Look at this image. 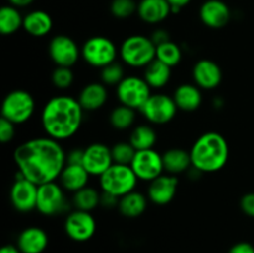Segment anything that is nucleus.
Masks as SVG:
<instances>
[{
  "label": "nucleus",
  "instance_id": "f257e3e1",
  "mask_svg": "<svg viewBox=\"0 0 254 253\" xmlns=\"http://www.w3.org/2000/svg\"><path fill=\"white\" fill-rule=\"evenodd\" d=\"M19 173L37 186L56 181L67 164V154L60 141L45 136L20 144L14 151Z\"/></svg>",
  "mask_w": 254,
  "mask_h": 253
},
{
  "label": "nucleus",
  "instance_id": "f03ea898",
  "mask_svg": "<svg viewBox=\"0 0 254 253\" xmlns=\"http://www.w3.org/2000/svg\"><path fill=\"white\" fill-rule=\"evenodd\" d=\"M84 109L71 96H55L41 112V126L47 136L57 141L67 140L79 130Z\"/></svg>",
  "mask_w": 254,
  "mask_h": 253
},
{
  "label": "nucleus",
  "instance_id": "7ed1b4c3",
  "mask_svg": "<svg viewBox=\"0 0 254 253\" xmlns=\"http://www.w3.org/2000/svg\"><path fill=\"white\" fill-rule=\"evenodd\" d=\"M192 168L198 173H216L223 169L230 158L228 143L222 134L207 131L198 136L190 150Z\"/></svg>",
  "mask_w": 254,
  "mask_h": 253
},
{
  "label": "nucleus",
  "instance_id": "20e7f679",
  "mask_svg": "<svg viewBox=\"0 0 254 253\" xmlns=\"http://www.w3.org/2000/svg\"><path fill=\"white\" fill-rule=\"evenodd\" d=\"M122 61L130 67H146L156 59V46L150 37L131 35L127 37L119 49Z\"/></svg>",
  "mask_w": 254,
  "mask_h": 253
},
{
  "label": "nucleus",
  "instance_id": "39448f33",
  "mask_svg": "<svg viewBox=\"0 0 254 253\" xmlns=\"http://www.w3.org/2000/svg\"><path fill=\"white\" fill-rule=\"evenodd\" d=\"M138 180L130 165L113 164L99 176V185L103 192L112 193L121 198L122 196L135 190Z\"/></svg>",
  "mask_w": 254,
  "mask_h": 253
},
{
  "label": "nucleus",
  "instance_id": "423d86ee",
  "mask_svg": "<svg viewBox=\"0 0 254 253\" xmlns=\"http://www.w3.org/2000/svg\"><path fill=\"white\" fill-rule=\"evenodd\" d=\"M35 99L31 93L24 89H15L2 101L1 117L11 123L24 124L34 116Z\"/></svg>",
  "mask_w": 254,
  "mask_h": 253
},
{
  "label": "nucleus",
  "instance_id": "0eeeda50",
  "mask_svg": "<svg viewBox=\"0 0 254 253\" xmlns=\"http://www.w3.org/2000/svg\"><path fill=\"white\" fill-rule=\"evenodd\" d=\"M117 46L106 36H93L87 40L81 49V56L89 66L103 67L116 62Z\"/></svg>",
  "mask_w": 254,
  "mask_h": 253
},
{
  "label": "nucleus",
  "instance_id": "6e6552de",
  "mask_svg": "<svg viewBox=\"0 0 254 253\" xmlns=\"http://www.w3.org/2000/svg\"><path fill=\"white\" fill-rule=\"evenodd\" d=\"M116 93L121 104L134 111H140L151 96V88L144 78L138 76H127L117 86Z\"/></svg>",
  "mask_w": 254,
  "mask_h": 253
},
{
  "label": "nucleus",
  "instance_id": "1a4fd4ad",
  "mask_svg": "<svg viewBox=\"0 0 254 253\" xmlns=\"http://www.w3.org/2000/svg\"><path fill=\"white\" fill-rule=\"evenodd\" d=\"M64 189L56 181L39 186L36 210L44 216H56L68 211Z\"/></svg>",
  "mask_w": 254,
  "mask_h": 253
},
{
  "label": "nucleus",
  "instance_id": "9d476101",
  "mask_svg": "<svg viewBox=\"0 0 254 253\" xmlns=\"http://www.w3.org/2000/svg\"><path fill=\"white\" fill-rule=\"evenodd\" d=\"M178 109L173 97L165 93H154L149 97L139 112L149 123L163 126L173 121Z\"/></svg>",
  "mask_w": 254,
  "mask_h": 253
},
{
  "label": "nucleus",
  "instance_id": "9b49d317",
  "mask_svg": "<svg viewBox=\"0 0 254 253\" xmlns=\"http://www.w3.org/2000/svg\"><path fill=\"white\" fill-rule=\"evenodd\" d=\"M130 166L139 180L148 181V183L163 175L165 171L163 154L158 153L155 149L136 151Z\"/></svg>",
  "mask_w": 254,
  "mask_h": 253
},
{
  "label": "nucleus",
  "instance_id": "f8f14e48",
  "mask_svg": "<svg viewBox=\"0 0 254 253\" xmlns=\"http://www.w3.org/2000/svg\"><path fill=\"white\" fill-rule=\"evenodd\" d=\"M64 232L74 242H87L94 236L97 223L88 211L74 210L64 220Z\"/></svg>",
  "mask_w": 254,
  "mask_h": 253
},
{
  "label": "nucleus",
  "instance_id": "ddd939ff",
  "mask_svg": "<svg viewBox=\"0 0 254 253\" xmlns=\"http://www.w3.org/2000/svg\"><path fill=\"white\" fill-rule=\"evenodd\" d=\"M49 55L57 67H69L77 63L81 50L72 37L67 35H56L49 44Z\"/></svg>",
  "mask_w": 254,
  "mask_h": 253
},
{
  "label": "nucleus",
  "instance_id": "4468645a",
  "mask_svg": "<svg viewBox=\"0 0 254 253\" xmlns=\"http://www.w3.org/2000/svg\"><path fill=\"white\" fill-rule=\"evenodd\" d=\"M39 186L27 180L20 173L10 189V201L19 212H31L36 210Z\"/></svg>",
  "mask_w": 254,
  "mask_h": 253
},
{
  "label": "nucleus",
  "instance_id": "2eb2a0df",
  "mask_svg": "<svg viewBox=\"0 0 254 253\" xmlns=\"http://www.w3.org/2000/svg\"><path fill=\"white\" fill-rule=\"evenodd\" d=\"M114 164L112 150L108 145L103 143L89 144L86 149H83V161L84 166L91 176H101L104 171L108 170Z\"/></svg>",
  "mask_w": 254,
  "mask_h": 253
},
{
  "label": "nucleus",
  "instance_id": "dca6fc26",
  "mask_svg": "<svg viewBox=\"0 0 254 253\" xmlns=\"http://www.w3.org/2000/svg\"><path fill=\"white\" fill-rule=\"evenodd\" d=\"M179 180L175 175H160L150 181L148 188V198L158 206L170 203L178 192Z\"/></svg>",
  "mask_w": 254,
  "mask_h": 253
},
{
  "label": "nucleus",
  "instance_id": "f3484780",
  "mask_svg": "<svg viewBox=\"0 0 254 253\" xmlns=\"http://www.w3.org/2000/svg\"><path fill=\"white\" fill-rule=\"evenodd\" d=\"M200 19L211 29H222L230 22L231 9L222 0H206L200 7Z\"/></svg>",
  "mask_w": 254,
  "mask_h": 253
},
{
  "label": "nucleus",
  "instance_id": "a211bd4d",
  "mask_svg": "<svg viewBox=\"0 0 254 253\" xmlns=\"http://www.w3.org/2000/svg\"><path fill=\"white\" fill-rule=\"evenodd\" d=\"M193 81L201 89H215L222 82V69L212 60L203 59L196 62L192 69Z\"/></svg>",
  "mask_w": 254,
  "mask_h": 253
},
{
  "label": "nucleus",
  "instance_id": "6ab92c4d",
  "mask_svg": "<svg viewBox=\"0 0 254 253\" xmlns=\"http://www.w3.org/2000/svg\"><path fill=\"white\" fill-rule=\"evenodd\" d=\"M16 246L22 253H44L49 246V236L42 228L31 226L20 232Z\"/></svg>",
  "mask_w": 254,
  "mask_h": 253
},
{
  "label": "nucleus",
  "instance_id": "aec40b11",
  "mask_svg": "<svg viewBox=\"0 0 254 253\" xmlns=\"http://www.w3.org/2000/svg\"><path fill=\"white\" fill-rule=\"evenodd\" d=\"M77 99L84 111H98L107 103V99H108V91H107L106 84L98 83V82L86 84L79 92Z\"/></svg>",
  "mask_w": 254,
  "mask_h": 253
},
{
  "label": "nucleus",
  "instance_id": "412c9836",
  "mask_svg": "<svg viewBox=\"0 0 254 253\" xmlns=\"http://www.w3.org/2000/svg\"><path fill=\"white\" fill-rule=\"evenodd\" d=\"M136 12L144 22L155 25L168 19L171 14V5L168 0H140Z\"/></svg>",
  "mask_w": 254,
  "mask_h": 253
},
{
  "label": "nucleus",
  "instance_id": "4be33fe9",
  "mask_svg": "<svg viewBox=\"0 0 254 253\" xmlns=\"http://www.w3.org/2000/svg\"><path fill=\"white\" fill-rule=\"evenodd\" d=\"M89 173L83 165L78 164H66L60 175V185L69 192H77L81 189L88 186Z\"/></svg>",
  "mask_w": 254,
  "mask_h": 253
},
{
  "label": "nucleus",
  "instance_id": "5701e85b",
  "mask_svg": "<svg viewBox=\"0 0 254 253\" xmlns=\"http://www.w3.org/2000/svg\"><path fill=\"white\" fill-rule=\"evenodd\" d=\"M173 98L178 108L184 112H193L200 108L201 104H202L201 88L196 84H180L174 92Z\"/></svg>",
  "mask_w": 254,
  "mask_h": 253
},
{
  "label": "nucleus",
  "instance_id": "b1692460",
  "mask_svg": "<svg viewBox=\"0 0 254 253\" xmlns=\"http://www.w3.org/2000/svg\"><path fill=\"white\" fill-rule=\"evenodd\" d=\"M52 17L44 10H34L24 16L22 29L34 37L46 36L52 30Z\"/></svg>",
  "mask_w": 254,
  "mask_h": 253
},
{
  "label": "nucleus",
  "instance_id": "393cba45",
  "mask_svg": "<svg viewBox=\"0 0 254 253\" xmlns=\"http://www.w3.org/2000/svg\"><path fill=\"white\" fill-rule=\"evenodd\" d=\"M148 207V198L138 191H131L119 198L118 210L124 217L136 218L143 215Z\"/></svg>",
  "mask_w": 254,
  "mask_h": 253
},
{
  "label": "nucleus",
  "instance_id": "a878e982",
  "mask_svg": "<svg viewBox=\"0 0 254 253\" xmlns=\"http://www.w3.org/2000/svg\"><path fill=\"white\" fill-rule=\"evenodd\" d=\"M163 161L164 169L170 175H178V174L189 170V168L192 166L190 153L180 148H173L166 150L163 154Z\"/></svg>",
  "mask_w": 254,
  "mask_h": 253
},
{
  "label": "nucleus",
  "instance_id": "bb28decb",
  "mask_svg": "<svg viewBox=\"0 0 254 253\" xmlns=\"http://www.w3.org/2000/svg\"><path fill=\"white\" fill-rule=\"evenodd\" d=\"M171 78V67L163 63L159 60H154L150 64L145 67L144 79L150 86V88L160 89L169 83Z\"/></svg>",
  "mask_w": 254,
  "mask_h": 253
},
{
  "label": "nucleus",
  "instance_id": "cd10ccee",
  "mask_svg": "<svg viewBox=\"0 0 254 253\" xmlns=\"http://www.w3.org/2000/svg\"><path fill=\"white\" fill-rule=\"evenodd\" d=\"M158 140L155 129L149 124H140L133 128L129 135V143L134 146L136 151L154 149Z\"/></svg>",
  "mask_w": 254,
  "mask_h": 253
},
{
  "label": "nucleus",
  "instance_id": "c85d7f7f",
  "mask_svg": "<svg viewBox=\"0 0 254 253\" xmlns=\"http://www.w3.org/2000/svg\"><path fill=\"white\" fill-rule=\"evenodd\" d=\"M24 25V16L19 9L12 5H5L0 9V32L2 35H12Z\"/></svg>",
  "mask_w": 254,
  "mask_h": 253
},
{
  "label": "nucleus",
  "instance_id": "c756f323",
  "mask_svg": "<svg viewBox=\"0 0 254 253\" xmlns=\"http://www.w3.org/2000/svg\"><path fill=\"white\" fill-rule=\"evenodd\" d=\"M72 203L76 207V210L91 212L94 208L101 206V193L96 189L86 186V188L81 189V190L73 193Z\"/></svg>",
  "mask_w": 254,
  "mask_h": 253
},
{
  "label": "nucleus",
  "instance_id": "7c9ffc66",
  "mask_svg": "<svg viewBox=\"0 0 254 253\" xmlns=\"http://www.w3.org/2000/svg\"><path fill=\"white\" fill-rule=\"evenodd\" d=\"M134 122H135V111L123 104H119L112 109L109 114V123L117 130H127L131 128Z\"/></svg>",
  "mask_w": 254,
  "mask_h": 253
},
{
  "label": "nucleus",
  "instance_id": "2f4dec72",
  "mask_svg": "<svg viewBox=\"0 0 254 253\" xmlns=\"http://www.w3.org/2000/svg\"><path fill=\"white\" fill-rule=\"evenodd\" d=\"M181 59H183V52L175 42L168 41L156 46V60L168 64L171 68L178 66Z\"/></svg>",
  "mask_w": 254,
  "mask_h": 253
},
{
  "label": "nucleus",
  "instance_id": "473e14b6",
  "mask_svg": "<svg viewBox=\"0 0 254 253\" xmlns=\"http://www.w3.org/2000/svg\"><path fill=\"white\" fill-rule=\"evenodd\" d=\"M114 164L130 165L135 156L136 150L129 141H119L111 148Z\"/></svg>",
  "mask_w": 254,
  "mask_h": 253
},
{
  "label": "nucleus",
  "instance_id": "72a5a7b5",
  "mask_svg": "<svg viewBox=\"0 0 254 253\" xmlns=\"http://www.w3.org/2000/svg\"><path fill=\"white\" fill-rule=\"evenodd\" d=\"M123 66L118 62L108 64V66L101 68V79L102 83L106 86H118L124 78Z\"/></svg>",
  "mask_w": 254,
  "mask_h": 253
},
{
  "label": "nucleus",
  "instance_id": "f704fd0d",
  "mask_svg": "<svg viewBox=\"0 0 254 253\" xmlns=\"http://www.w3.org/2000/svg\"><path fill=\"white\" fill-rule=\"evenodd\" d=\"M138 10V4L134 0H113L111 2V12L117 19H127Z\"/></svg>",
  "mask_w": 254,
  "mask_h": 253
},
{
  "label": "nucleus",
  "instance_id": "c9c22d12",
  "mask_svg": "<svg viewBox=\"0 0 254 253\" xmlns=\"http://www.w3.org/2000/svg\"><path fill=\"white\" fill-rule=\"evenodd\" d=\"M73 72L69 67H56L51 74V81L56 88L67 89L73 83Z\"/></svg>",
  "mask_w": 254,
  "mask_h": 253
},
{
  "label": "nucleus",
  "instance_id": "e433bc0d",
  "mask_svg": "<svg viewBox=\"0 0 254 253\" xmlns=\"http://www.w3.org/2000/svg\"><path fill=\"white\" fill-rule=\"evenodd\" d=\"M15 136V124L7 119H0V141L4 144L10 143Z\"/></svg>",
  "mask_w": 254,
  "mask_h": 253
},
{
  "label": "nucleus",
  "instance_id": "4c0bfd02",
  "mask_svg": "<svg viewBox=\"0 0 254 253\" xmlns=\"http://www.w3.org/2000/svg\"><path fill=\"white\" fill-rule=\"evenodd\" d=\"M240 206L245 215L254 218V192H248L243 195L241 198Z\"/></svg>",
  "mask_w": 254,
  "mask_h": 253
},
{
  "label": "nucleus",
  "instance_id": "58836bf2",
  "mask_svg": "<svg viewBox=\"0 0 254 253\" xmlns=\"http://www.w3.org/2000/svg\"><path fill=\"white\" fill-rule=\"evenodd\" d=\"M119 203V197L112 195V193L103 192L102 191L101 193V206L104 208H114L118 207Z\"/></svg>",
  "mask_w": 254,
  "mask_h": 253
},
{
  "label": "nucleus",
  "instance_id": "ea45409f",
  "mask_svg": "<svg viewBox=\"0 0 254 253\" xmlns=\"http://www.w3.org/2000/svg\"><path fill=\"white\" fill-rule=\"evenodd\" d=\"M227 253H254V246L252 243L246 242H237L228 250Z\"/></svg>",
  "mask_w": 254,
  "mask_h": 253
},
{
  "label": "nucleus",
  "instance_id": "a19ab883",
  "mask_svg": "<svg viewBox=\"0 0 254 253\" xmlns=\"http://www.w3.org/2000/svg\"><path fill=\"white\" fill-rule=\"evenodd\" d=\"M150 39L151 41L155 44V46H159V45L164 44V42L170 41V39H169V34L163 29L155 30V31L153 32V35L150 36Z\"/></svg>",
  "mask_w": 254,
  "mask_h": 253
},
{
  "label": "nucleus",
  "instance_id": "79ce46f5",
  "mask_svg": "<svg viewBox=\"0 0 254 253\" xmlns=\"http://www.w3.org/2000/svg\"><path fill=\"white\" fill-rule=\"evenodd\" d=\"M82 161H83V149H73L67 154V164L82 165Z\"/></svg>",
  "mask_w": 254,
  "mask_h": 253
},
{
  "label": "nucleus",
  "instance_id": "37998d69",
  "mask_svg": "<svg viewBox=\"0 0 254 253\" xmlns=\"http://www.w3.org/2000/svg\"><path fill=\"white\" fill-rule=\"evenodd\" d=\"M10 2V5L15 7H25V6H29L34 2V0H7Z\"/></svg>",
  "mask_w": 254,
  "mask_h": 253
},
{
  "label": "nucleus",
  "instance_id": "c03bdc74",
  "mask_svg": "<svg viewBox=\"0 0 254 253\" xmlns=\"http://www.w3.org/2000/svg\"><path fill=\"white\" fill-rule=\"evenodd\" d=\"M0 253H22V252L19 250V247H17V246L5 245V246H2L1 250H0Z\"/></svg>",
  "mask_w": 254,
  "mask_h": 253
},
{
  "label": "nucleus",
  "instance_id": "a18cd8bd",
  "mask_svg": "<svg viewBox=\"0 0 254 253\" xmlns=\"http://www.w3.org/2000/svg\"><path fill=\"white\" fill-rule=\"evenodd\" d=\"M190 1L191 0H168V2L171 5V6L180 7V9H183L184 6H186Z\"/></svg>",
  "mask_w": 254,
  "mask_h": 253
}]
</instances>
